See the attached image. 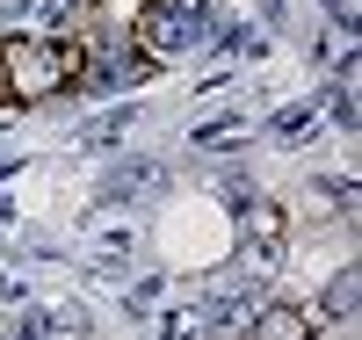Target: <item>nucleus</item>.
Returning a JSON list of instances; mask_svg holds the SVG:
<instances>
[{"mask_svg":"<svg viewBox=\"0 0 362 340\" xmlns=\"http://www.w3.org/2000/svg\"><path fill=\"white\" fill-rule=\"evenodd\" d=\"M80 73H87V51L73 37H15V44H0V102H51Z\"/></svg>","mask_w":362,"mask_h":340,"instance_id":"f257e3e1","label":"nucleus"},{"mask_svg":"<svg viewBox=\"0 0 362 340\" xmlns=\"http://www.w3.org/2000/svg\"><path fill=\"white\" fill-rule=\"evenodd\" d=\"M189 8H174V0H153V8L138 15V51L145 58H160V51H174V44H189Z\"/></svg>","mask_w":362,"mask_h":340,"instance_id":"f03ea898","label":"nucleus"},{"mask_svg":"<svg viewBox=\"0 0 362 340\" xmlns=\"http://www.w3.org/2000/svg\"><path fill=\"white\" fill-rule=\"evenodd\" d=\"M312 312H297V304H276V312H261L254 319V340H312Z\"/></svg>","mask_w":362,"mask_h":340,"instance_id":"7ed1b4c3","label":"nucleus"},{"mask_svg":"<svg viewBox=\"0 0 362 340\" xmlns=\"http://www.w3.org/2000/svg\"><path fill=\"white\" fill-rule=\"evenodd\" d=\"M348 304H355V275H341V283H334V297H326V312H348Z\"/></svg>","mask_w":362,"mask_h":340,"instance_id":"20e7f679","label":"nucleus"}]
</instances>
